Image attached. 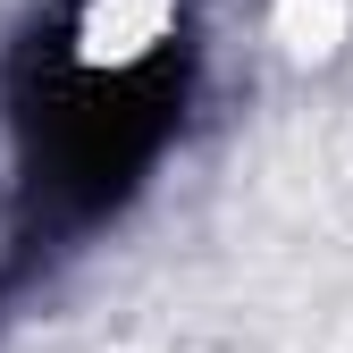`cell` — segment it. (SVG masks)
<instances>
[{
  "mask_svg": "<svg viewBox=\"0 0 353 353\" xmlns=\"http://www.w3.org/2000/svg\"><path fill=\"white\" fill-rule=\"evenodd\" d=\"M194 42L176 0H68L9 68L17 228L9 261L34 270L126 202L185 118Z\"/></svg>",
  "mask_w": 353,
  "mask_h": 353,
  "instance_id": "6da1fadb",
  "label": "cell"
}]
</instances>
